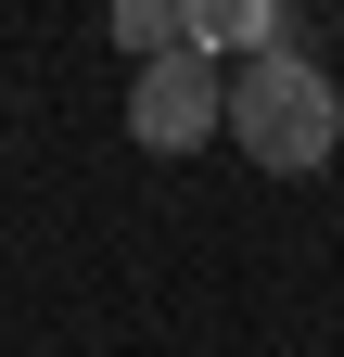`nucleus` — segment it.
<instances>
[{
    "label": "nucleus",
    "instance_id": "f257e3e1",
    "mask_svg": "<svg viewBox=\"0 0 344 357\" xmlns=\"http://www.w3.org/2000/svg\"><path fill=\"white\" fill-rule=\"evenodd\" d=\"M230 141L268 166V178H319V166H331V141H344V89L319 77L306 38H293V52L230 64Z\"/></svg>",
    "mask_w": 344,
    "mask_h": 357
},
{
    "label": "nucleus",
    "instance_id": "f03ea898",
    "mask_svg": "<svg viewBox=\"0 0 344 357\" xmlns=\"http://www.w3.org/2000/svg\"><path fill=\"white\" fill-rule=\"evenodd\" d=\"M230 128V64H204V52H166L127 77V141L141 153H204Z\"/></svg>",
    "mask_w": 344,
    "mask_h": 357
},
{
    "label": "nucleus",
    "instance_id": "7ed1b4c3",
    "mask_svg": "<svg viewBox=\"0 0 344 357\" xmlns=\"http://www.w3.org/2000/svg\"><path fill=\"white\" fill-rule=\"evenodd\" d=\"M293 38H306V26H293V13H268V0H191V52L204 64H255V52H293Z\"/></svg>",
    "mask_w": 344,
    "mask_h": 357
}]
</instances>
